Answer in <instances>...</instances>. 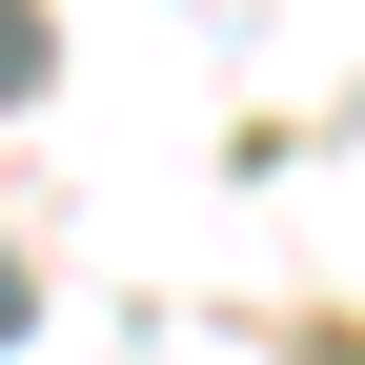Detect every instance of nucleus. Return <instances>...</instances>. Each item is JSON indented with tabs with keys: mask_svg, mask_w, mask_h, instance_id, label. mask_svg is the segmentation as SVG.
Here are the masks:
<instances>
[{
	"mask_svg": "<svg viewBox=\"0 0 365 365\" xmlns=\"http://www.w3.org/2000/svg\"><path fill=\"white\" fill-rule=\"evenodd\" d=\"M41 61H61V41H41L21 0H0V102H41Z\"/></svg>",
	"mask_w": 365,
	"mask_h": 365,
	"instance_id": "obj_1",
	"label": "nucleus"
},
{
	"mask_svg": "<svg viewBox=\"0 0 365 365\" xmlns=\"http://www.w3.org/2000/svg\"><path fill=\"white\" fill-rule=\"evenodd\" d=\"M0 345H21V264H0Z\"/></svg>",
	"mask_w": 365,
	"mask_h": 365,
	"instance_id": "obj_2",
	"label": "nucleus"
}]
</instances>
